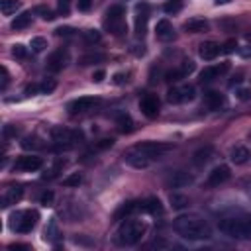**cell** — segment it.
Returning a JSON list of instances; mask_svg holds the SVG:
<instances>
[{"mask_svg":"<svg viewBox=\"0 0 251 251\" xmlns=\"http://www.w3.org/2000/svg\"><path fill=\"white\" fill-rule=\"evenodd\" d=\"M96 104H100V98H96V96H80V98L69 102L67 108H69L71 114H80V112H88V110H92Z\"/></svg>","mask_w":251,"mask_h":251,"instance_id":"10","label":"cell"},{"mask_svg":"<svg viewBox=\"0 0 251 251\" xmlns=\"http://www.w3.org/2000/svg\"><path fill=\"white\" fill-rule=\"evenodd\" d=\"M229 176H231L229 167H227V165H218V167H214V169L208 173L206 186H220V184H224Z\"/></svg>","mask_w":251,"mask_h":251,"instance_id":"11","label":"cell"},{"mask_svg":"<svg viewBox=\"0 0 251 251\" xmlns=\"http://www.w3.org/2000/svg\"><path fill=\"white\" fill-rule=\"evenodd\" d=\"M80 182H82V176H80L78 173H73L71 176H67V178L63 180V184H65V186H78Z\"/></svg>","mask_w":251,"mask_h":251,"instance_id":"38","label":"cell"},{"mask_svg":"<svg viewBox=\"0 0 251 251\" xmlns=\"http://www.w3.org/2000/svg\"><path fill=\"white\" fill-rule=\"evenodd\" d=\"M229 159H231V163H235V165H245V163L251 159V151H249L247 147H243V145H235V147L231 149V153H229Z\"/></svg>","mask_w":251,"mask_h":251,"instance_id":"22","label":"cell"},{"mask_svg":"<svg viewBox=\"0 0 251 251\" xmlns=\"http://www.w3.org/2000/svg\"><path fill=\"white\" fill-rule=\"evenodd\" d=\"M39 220L37 210H20L10 216V227L16 233H29Z\"/></svg>","mask_w":251,"mask_h":251,"instance_id":"4","label":"cell"},{"mask_svg":"<svg viewBox=\"0 0 251 251\" xmlns=\"http://www.w3.org/2000/svg\"><path fill=\"white\" fill-rule=\"evenodd\" d=\"M8 80H10L8 69H6V67H2V84H0V88H2V90H6V86H8Z\"/></svg>","mask_w":251,"mask_h":251,"instance_id":"46","label":"cell"},{"mask_svg":"<svg viewBox=\"0 0 251 251\" xmlns=\"http://www.w3.org/2000/svg\"><path fill=\"white\" fill-rule=\"evenodd\" d=\"M218 227L224 235L233 239H251V214L227 216L218 222Z\"/></svg>","mask_w":251,"mask_h":251,"instance_id":"2","label":"cell"},{"mask_svg":"<svg viewBox=\"0 0 251 251\" xmlns=\"http://www.w3.org/2000/svg\"><path fill=\"white\" fill-rule=\"evenodd\" d=\"M194 98V86L190 84H182V86H173L167 92V100L171 104H182V102H190Z\"/></svg>","mask_w":251,"mask_h":251,"instance_id":"8","label":"cell"},{"mask_svg":"<svg viewBox=\"0 0 251 251\" xmlns=\"http://www.w3.org/2000/svg\"><path fill=\"white\" fill-rule=\"evenodd\" d=\"M147 20H149V8H147V4H139L137 6V14H135V35L137 37L145 35Z\"/></svg>","mask_w":251,"mask_h":251,"instance_id":"15","label":"cell"},{"mask_svg":"<svg viewBox=\"0 0 251 251\" xmlns=\"http://www.w3.org/2000/svg\"><path fill=\"white\" fill-rule=\"evenodd\" d=\"M178 71H180V75H182V78L184 76H188L192 71H194V61H190V59H184L182 63H180V67H178Z\"/></svg>","mask_w":251,"mask_h":251,"instance_id":"36","label":"cell"},{"mask_svg":"<svg viewBox=\"0 0 251 251\" xmlns=\"http://www.w3.org/2000/svg\"><path fill=\"white\" fill-rule=\"evenodd\" d=\"M29 47H31L33 53H41V51L47 47V39H45V37H33L31 43H29Z\"/></svg>","mask_w":251,"mask_h":251,"instance_id":"34","label":"cell"},{"mask_svg":"<svg viewBox=\"0 0 251 251\" xmlns=\"http://www.w3.org/2000/svg\"><path fill=\"white\" fill-rule=\"evenodd\" d=\"M237 49V43H235V39H229V41H226L224 43V47H222V51L224 53H231V51H235Z\"/></svg>","mask_w":251,"mask_h":251,"instance_id":"44","label":"cell"},{"mask_svg":"<svg viewBox=\"0 0 251 251\" xmlns=\"http://www.w3.org/2000/svg\"><path fill=\"white\" fill-rule=\"evenodd\" d=\"M126 80H127V76H126L124 73H118V75H114V82H116V84H124Z\"/></svg>","mask_w":251,"mask_h":251,"instance_id":"52","label":"cell"},{"mask_svg":"<svg viewBox=\"0 0 251 251\" xmlns=\"http://www.w3.org/2000/svg\"><path fill=\"white\" fill-rule=\"evenodd\" d=\"M118 129H120L122 133H129V131H133V120H131L127 114H122V116L118 118Z\"/></svg>","mask_w":251,"mask_h":251,"instance_id":"32","label":"cell"},{"mask_svg":"<svg viewBox=\"0 0 251 251\" xmlns=\"http://www.w3.org/2000/svg\"><path fill=\"white\" fill-rule=\"evenodd\" d=\"M51 137L59 147H71L75 141L80 139V133L75 131V129H67V127H53Z\"/></svg>","mask_w":251,"mask_h":251,"instance_id":"7","label":"cell"},{"mask_svg":"<svg viewBox=\"0 0 251 251\" xmlns=\"http://www.w3.org/2000/svg\"><path fill=\"white\" fill-rule=\"evenodd\" d=\"M12 55H14L16 59H24V57H25V47H24L22 43L14 45V49H12Z\"/></svg>","mask_w":251,"mask_h":251,"instance_id":"41","label":"cell"},{"mask_svg":"<svg viewBox=\"0 0 251 251\" xmlns=\"http://www.w3.org/2000/svg\"><path fill=\"white\" fill-rule=\"evenodd\" d=\"M65 63H67V51L57 49L55 53L49 55V59H47V69H49L51 73H57V71H61V69L65 67Z\"/></svg>","mask_w":251,"mask_h":251,"instance_id":"18","label":"cell"},{"mask_svg":"<svg viewBox=\"0 0 251 251\" xmlns=\"http://www.w3.org/2000/svg\"><path fill=\"white\" fill-rule=\"evenodd\" d=\"M214 2L220 6V4H227V2H231V0H214Z\"/></svg>","mask_w":251,"mask_h":251,"instance_id":"53","label":"cell"},{"mask_svg":"<svg viewBox=\"0 0 251 251\" xmlns=\"http://www.w3.org/2000/svg\"><path fill=\"white\" fill-rule=\"evenodd\" d=\"M141 212L157 216V214H163V206H161V202L157 198H147L145 202H141Z\"/></svg>","mask_w":251,"mask_h":251,"instance_id":"25","label":"cell"},{"mask_svg":"<svg viewBox=\"0 0 251 251\" xmlns=\"http://www.w3.org/2000/svg\"><path fill=\"white\" fill-rule=\"evenodd\" d=\"M104 25L110 29V33L114 35H122L126 31V12L120 4H114L106 10V18H104Z\"/></svg>","mask_w":251,"mask_h":251,"instance_id":"5","label":"cell"},{"mask_svg":"<svg viewBox=\"0 0 251 251\" xmlns=\"http://www.w3.org/2000/svg\"><path fill=\"white\" fill-rule=\"evenodd\" d=\"M135 149L139 153H143L149 161H159L169 151H173V145L171 143H163V141H141V143L135 145Z\"/></svg>","mask_w":251,"mask_h":251,"instance_id":"6","label":"cell"},{"mask_svg":"<svg viewBox=\"0 0 251 251\" xmlns=\"http://www.w3.org/2000/svg\"><path fill=\"white\" fill-rule=\"evenodd\" d=\"M104 76H106V73L100 69V71H96V73L92 75V80H94V82H102V80H104Z\"/></svg>","mask_w":251,"mask_h":251,"instance_id":"50","label":"cell"},{"mask_svg":"<svg viewBox=\"0 0 251 251\" xmlns=\"http://www.w3.org/2000/svg\"><path fill=\"white\" fill-rule=\"evenodd\" d=\"M22 196H24V188H20V186L6 188L4 194H2V208H8L12 204H18L22 200Z\"/></svg>","mask_w":251,"mask_h":251,"instance_id":"19","label":"cell"},{"mask_svg":"<svg viewBox=\"0 0 251 251\" xmlns=\"http://www.w3.org/2000/svg\"><path fill=\"white\" fill-rule=\"evenodd\" d=\"M39 202H41L43 206H49V204L53 202V192H49V190H47V192H43V194L39 196Z\"/></svg>","mask_w":251,"mask_h":251,"instance_id":"45","label":"cell"},{"mask_svg":"<svg viewBox=\"0 0 251 251\" xmlns=\"http://www.w3.org/2000/svg\"><path fill=\"white\" fill-rule=\"evenodd\" d=\"M76 6H78V10H80V12H88V10H90V6H92V0H78V4H76Z\"/></svg>","mask_w":251,"mask_h":251,"instance_id":"47","label":"cell"},{"mask_svg":"<svg viewBox=\"0 0 251 251\" xmlns=\"http://www.w3.org/2000/svg\"><path fill=\"white\" fill-rule=\"evenodd\" d=\"M57 8H59V14L69 16V12H71V0H57Z\"/></svg>","mask_w":251,"mask_h":251,"instance_id":"40","label":"cell"},{"mask_svg":"<svg viewBox=\"0 0 251 251\" xmlns=\"http://www.w3.org/2000/svg\"><path fill=\"white\" fill-rule=\"evenodd\" d=\"M63 218H67V222H76L80 218V208L76 204H67L65 210H61Z\"/></svg>","mask_w":251,"mask_h":251,"instance_id":"30","label":"cell"},{"mask_svg":"<svg viewBox=\"0 0 251 251\" xmlns=\"http://www.w3.org/2000/svg\"><path fill=\"white\" fill-rule=\"evenodd\" d=\"M106 57L102 53H88V55H82L78 57V65H94V63H102Z\"/></svg>","mask_w":251,"mask_h":251,"instance_id":"33","label":"cell"},{"mask_svg":"<svg viewBox=\"0 0 251 251\" xmlns=\"http://www.w3.org/2000/svg\"><path fill=\"white\" fill-rule=\"evenodd\" d=\"M73 31H75V29H71V27H59V29H57V35L69 37V35H73Z\"/></svg>","mask_w":251,"mask_h":251,"instance_id":"51","label":"cell"},{"mask_svg":"<svg viewBox=\"0 0 251 251\" xmlns=\"http://www.w3.org/2000/svg\"><path fill=\"white\" fill-rule=\"evenodd\" d=\"M135 210H141V202H126V204H122V208L116 212V220H120L122 216H131Z\"/></svg>","mask_w":251,"mask_h":251,"instance_id":"27","label":"cell"},{"mask_svg":"<svg viewBox=\"0 0 251 251\" xmlns=\"http://www.w3.org/2000/svg\"><path fill=\"white\" fill-rule=\"evenodd\" d=\"M192 180H194L192 175H188V173H184V171H175V173L169 175L167 186H169V188H184V186L192 184Z\"/></svg>","mask_w":251,"mask_h":251,"instance_id":"14","label":"cell"},{"mask_svg":"<svg viewBox=\"0 0 251 251\" xmlns=\"http://www.w3.org/2000/svg\"><path fill=\"white\" fill-rule=\"evenodd\" d=\"M124 161H126L127 165H131L133 169H147V167L153 163V161H149L143 153H139L135 147H131L129 151L124 153Z\"/></svg>","mask_w":251,"mask_h":251,"instance_id":"12","label":"cell"},{"mask_svg":"<svg viewBox=\"0 0 251 251\" xmlns=\"http://www.w3.org/2000/svg\"><path fill=\"white\" fill-rule=\"evenodd\" d=\"M82 37H84L86 43H98V41H100V31H96V29H86V31L82 33Z\"/></svg>","mask_w":251,"mask_h":251,"instance_id":"37","label":"cell"},{"mask_svg":"<svg viewBox=\"0 0 251 251\" xmlns=\"http://www.w3.org/2000/svg\"><path fill=\"white\" fill-rule=\"evenodd\" d=\"M139 108H141L143 116H147V118L153 120V118L159 116V98L153 96V94H147V96H143L139 100Z\"/></svg>","mask_w":251,"mask_h":251,"instance_id":"13","label":"cell"},{"mask_svg":"<svg viewBox=\"0 0 251 251\" xmlns=\"http://www.w3.org/2000/svg\"><path fill=\"white\" fill-rule=\"evenodd\" d=\"M180 8H182V0H169L163 6V10L167 14H176V12H180Z\"/></svg>","mask_w":251,"mask_h":251,"instance_id":"35","label":"cell"},{"mask_svg":"<svg viewBox=\"0 0 251 251\" xmlns=\"http://www.w3.org/2000/svg\"><path fill=\"white\" fill-rule=\"evenodd\" d=\"M237 98H239V100H249V98H251V90H247V88L237 90Z\"/></svg>","mask_w":251,"mask_h":251,"instance_id":"48","label":"cell"},{"mask_svg":"<svg viewBox=\"0 0 251 251\" xmlns=\"http://www.w3.org/2000/svg\"><path fill=\"white\" fill-rule=\"evenodd\" d=\"M173 229L188 241H204V239L212 237L210 224L204 218H200L198 214H180L178 218H175Z\"/></svg>","mask_w":251,"mask_h":251,"instance_id":"1","label":"cell"},{"mask_svg":"<svg viewBox=\"0 0 251 251\" xmlns=\"http://www.w3.org/2000/svg\"><path fill=\"white\" fill-rule=\"evenodd\" d=\"M20 6H22L20 0H0V10H2L4 16H12V14H16V12L20 10Z\"/></svg>","mask_w":251,"mask_h":251,"instance_id":"29","label":"cell"},{"mask_svg":"<svg viewBox=\"0 0 251 251\" xmlns=\"http://www.w3.org/2000/svg\"><path fill=\"white\" fill-rule=\"evenodd\" d=\"M35 12H37V14H41V18H43V20H47V22L55 20V14H53L49 8H45V6H37V8H35Z\"/></svg>","mask_w":251,"mask_h":251,"instance_id":"39","label":"cell"},{"mask_svg":"<svg viewBox=\"0 0 251 251\" xmlns=\"http://www.w3.org/2000/svg\"><path fill=\"white\" fill-rule=\"evenodd\" d=\"M31 24V12H22L12 20V29H25Z\"/></svg>","mask_w":251,"mask_h":251,"instance_id":"26","label":"cell"},{"mask_svg":"<svg viewBox=\"0 0 251 251\" xmlns=\"http://www.w3.org/2000/svg\"><path fill=\"white\" fill-rule=\"evenodd\" d=\"M35 141H37V139H31V137H27V139H24V143H22V145H24L25 149H35V147H39Z\"/></svg>","mask_w":251,"mask_h":251,"instance_id":"49","label":"cell"},{"mask_svg":"<svg viewBox=\"0 0 251 251\" xmlns=\"http://www.w3.org/2000/svg\"><path fill=\"white\" fill-rule=\"evenodd\" d=\"M212 153H214V149H212L210 145H206V147L198 149V151L192 155V163H194L196 167H202V165H206V163L212 159Z\"/></svg>","mask_w":251,"mask_h":251,"instance_id":"24","label":"cell"},{"mask_svg":"<svg viewBox=\"0 0 251 251\" xmlns=\"http://www.w3.org/2000/svg\"><path fill=\"white\" fill-rule=\"evenodd\" d=\"M165 78H167L169 82H176V80H180V78H182V75H180V71H178V69H175V71H169V73L165 75Z\"/></svg>","mask_w":251,"mask_h":251,"instance_id":"42","label":"cell"},{"mask_svg":"<svg viewBox=\"0 0 251 251\" xmlns=\"http://www.w3.org/2000/svg\"><path fill=\"white\" fill-rule=\"evenodd\" d=\"M227 69H229V63L206 67V69L200 73V82H212V80H216L218 76H222L224 73H227Z\"/></svg>","mask_w":251,"mask_h":251,"instance_id":"16","label":"cell"},{"mask_svg":"<svg viewBox=\"0 0 251 251\" xmlns=\"http://www.w3.org/2000/svg\"><path fill=\"white\" fill-rule=\"evenodd\" d=\"M226 104V96L222 92H216V90H210L204 94V106L210 108V110H218Z\"/></svg>","mask_w":251,"mask_h":251,"instance_id":"21","label":"cell"},{"mask_svg":"<svg viewBox=\"0 0 251 251\" xmlns=\"http://www.w3.org/2000/svg\"><path fill=\"white\" fill-rule=\"evenodd\" d=\"M57 235H59L57 220H55V218H51V220H49V224H47V226H45V229H43V239H45V241H55V239H57Z\"/></svg>","mask_w":251,"mask_h":251,"instance_id":"28","label":"cell"},{"mask_svg":"<svg viewBox=\"0 0 251 251\" xmlns=\"http://www.w3.org/2000/svg\"><path fill=\"white\" fill-rule=\"evenodd\" d=\"M155 33L161 41H171L175 39V27L169 20H159L157 22V27H155Z\"/></svg>","mask_w":251,"mask_h":251,"instance_id":"20","label":"cell"},{"mask_svg":"<svg viewBox=\"0 0 251 251\" xmlns=\"http://www.w3.org/2000/svg\"><path fill=\"white\" fill-rule=\"evenodd\" d=\"M41 167H43V161L37 155H22L14 163V169L22 171V173H33V171H39Z\"/></svg>","mask_w":251,"mask_h":251,"instance_id":"9","label":"cell"},{"mask_svg":"<svg viewBox=\"0 0 251 251\" xmlns=\"http://www.w3.org/2000/svg\"><path fill=\"white\" fill-rule=\"evenodd\" d=\"M198 53L204 61H214L222 53V45H218L216 41H204V43H200Z\"/></svg>","mask_w":251,"mask_h":251,"instance_id":"17","label":"cell"},{"mask_svg":"<svg viewBox=\"0 0 251 251\" xmlns=\"http://www.w3.org/2000/svg\"><path fill=\"white\" fill-rule=\"evenodd\" d=\"M169 200H171V206H173L175 210H182V208H186V206L190 204V200H188L184 194H178V192H173Z\"/></svg>","mask_w":251,"mask_h":251,"instance_id":"31","label":"cell"},{"mask_svg":"<svg viewBox=\"0 0 251 251\" xmlns=\"http://www.w3.org/2000/svg\"><path fill=\"white\" fill-rule=\"evenodd\" d=\"M39 90H41L43 94H49V92H53V90H55V80H45V82L39 86Z\"/></svg>","mask_w":251,"mask_h":251,"instance_id":"43","label":"cell"},{"mask_svg":"<svg viewBox=\"0 0 251 251\" xmlns=\"http://www.w3.org/2000/svg\"><path fill=\"white\" fill-rule=\"evenodd\" d=\"M208 27H210L208 22L200 20V18H192V20L184 22V29L190 31V33H204V31H208Z\"/></svg>","mask_w":251,"mask_h":251,"instance_id":"23","label":"cell"},{"mask_svg":"<svg viewBox=\"0 0 251 251\" xmlns=\"http://www.w3.org/2000/svg\"><path fill=\"white\" fill-rule=\"evenodd\" d=\"M143 235H145V224L139 220H133V218H126L120 224V227L116 229L114 241L122 247H131V245L139 243Z\"/></svg>","mask_w":251,"mask_h":251,"instance_id":"3","label":"cell"},{"mask_svg":"<svg viewBox=\"0 0 251 251\" xmlns=\"http://www.w3.org/2000/svg\"><path fill=\"white\" fill-rule=\"evenodd\" d=\"M249 196H251V184H249Z\"/></svg>","mask_w":251,"mask_h":251,"instance_id":"54","label":"cell"}]
</instances>
